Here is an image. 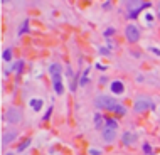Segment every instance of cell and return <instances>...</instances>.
Here are the masks:
<instances>
[{
	"label": "cell",
	"instance_id": "6da1fadb",
	"mask_svg": "<svg viewBox=\"0 0 160 155\" xmlns=\"http://www.w3.org/2000/svg\"><path fill=\"white\" fill-rule=\"evenodd\" d=\"M51 74H52V83H54L56 93L62 94L64 88H62V81H61V66L59 64H52V66H51Z\"/></svg>",
	"mask_w": 160,
	"mask_h": 155
},
{
	"label": "cell",
	"instance_id": "7a4b0ae2",
	"mask_svg": "<svg viewBox=\"0 0 160 155\" xmlns=\"http://www.w3.org/2000/svg\"><path fill=\"white\" fill-rule=\"evenodd\" d=\"M116 127H118V123H116L115 120H108L106 121V127L103 128V138H105V142H113L115 140Z\"/></svg>",
	"mask_w": 160,
	"mask_h": 155
},
{
	"label": "cell",
	"instance_id": "3957f363",
	"mask_svg": "<svg viewBox=\"0 0 160 155\" xmlns=\"http://www.w3.org/2000/svg\"><path fill=\"white\" fill-rule=\"evenodd\" d=\"M96 106L106 108V110H113V108L116 106V103H115V100L110 98V96H100V98L96 100Z\"/></svg>",
	"mask_w": 160,
	"mask_h": 155
},
{
	"label": "cell",
	"instance_id": "277c9868",
	"mask_svg": "<svg viewBox=\"0 0 160 155\" xmlns=\"http://www.w3.org/2000/svg\"><path fill=\"white\" fill-rule=\"evenodd\" d=\"M125 35H127L128 42H137L138 40V37H140V30H138V27L135 25H127V29H125Z\"/></svg>",
	"mask_w": 160,
	"mask_h": 155
},
{
	"label": "cell",
	"instance_id": "5b68a950",
	"mask_svg": "<svg viewBox=\"0 0 160 155\" xmlns=\"http://www.w3.org/2000/svg\"><path fill=\"white\" fill-rule=\"evenodd\" d=\"M7 120L12 121V123H19L20 121V111L15 110V108H10V110L7 111Z\"/></svg>",
	"mask_w": 160,
	"mask_h": 155
},
{
	"label": "cell",
	"instance_id": "8992f818",
	"mask_svg": "<svg viewBox=\"0 0 160 155\" xmlns=\"http://www.w3.org/2000/svg\"><path fill=\"white\" fill-rule=\"evenodd\" d=\"M148 106H150V101H147V100L138 98V100L135 101V110H137V111H143V110H147Z\"/></svg>",
	"mask_w": 160,
	"mask_h": 155
},
{
	"label": "cell",
	"instance_id": "52a82bcc",
	"mask_svg": "<svg viewBox=\"0 0 160 155\" xmlns=\"http://www.w3.org/2000/svg\"><path fill=\"white\" fill-rule=\"evenodd\" d=\"M111 91L116 94L123 93V83H120V81H115L113 84H111Z\"/></svg>",
	"mask_w": 160,
	"mask_h": 155
},
{
	"label": "cell",
	"instance_id": "ba28073f",
	"mask_svg": "<svg viewBox=\"0 0 160 155\" xmlns=\"http://www.w3.org/2000/svg\"><path fill=\"white\" fill-rule=\"evenodd\" d=\"M13 138H15V133H5L4 137H2V143H4V145H7V143H10Z\"/></svg>",
	"mask_w": 160,
	"mask_h": 155
},
{
	"label": "cell",
	"instance_id": "9c48e42d",
	"mask_svg": "<svg viewBox=\"0 0 160 155\" xmlns=\"http://www.w3.org/2000/svg\"><path fill=\"white\" fill-rule=\"evenodd\" d=\"M30 106H32L35 111H39L40 106H42V100H32L30 101Z\"/></svg>",
	"mask_w": 160,
	"mask_h": 155
},
{
	"label": "cell",
	"instance_id": "30bf717a",
	"mask_svg": "<svg viewBox=\"0 0 160 155\" xmlns=\"http://www.w3.org/2000/svg\"><path fill=\"white\" fill-rule=\"evenodd\" d=\"M4 59H5V61H10V59H12V52H10V49L4 51Z\"/></svg>",
	"mask_w": 160,
	"mask_h": 155
},
{
	"label": "cell",
	"instance_id": "8fae6325",
	"mask_svg": "<svg viewBox=\"0 0 160 155\" xmlns=\"http://www.w3.org/2000/svg\"><path fill=\"white\" fill-rule=\"evenodd\" d=\"M132 138H133V137H132V135H130V133H125V135H123V142H125L127 145H128V143H132V142H130V140H132Z\"/></svg>",
	"mask_w": 160,
	"mask_h": 155
},
{
	"label": "cell",
	"instance_id": "7c38bea8",
	"mask_svg": "<svg viewBox=\"0 0 160 155\" xmlns=\"http://www.w3.org/2000/svg\"><path fill=\"white\" fill-rule=\"evenodd\" d=\"M29 145H30V140H25L22 145H19V152H22V150H24V148H27Z\"/></svg>",
	"mask_w": 160,
	"mask_h": 155
},
{
	"label": "cell",
	"instance_id": "4fadbf2b",
	"mask_svg": "<svg viewBox=\"0 0 160 155\" xmlns=\"http://www.w3.org/2000/svg\"><path fill=\"white\" fill-rule=\"evenodd\" d=\"M113 111H116V113H120V115H125V110H123L120 105H116V106L113 108Z\"/></svg>",
	"mask_w": 160,
	"mask_h": 155
},
{
	"label": "cell",
	"instance_id": "5bb4252c",
	"mask_svg": "<svg viewBox=\"0 0 160 155\" xmlns=\"http://www.w3.org/2000/svg\"><path fill=\"white\" fill-rule=\"evenodd\" d=\"M25 30H27V20L24 22V27H22V30H20V32H25Z\"/></svg>",
	"mask_w": 160,
	"mask_h": 155
},
{
	"label": "cell",
	"instance_id": "9a60e30c",
	"mask_svg": "<svg viewBox=\"0 0 160 155\" xmlns=\"http://www.w3.org/2000/svg\"><path fill=\"white\" fill-rule=\"evenodd\" d=\"M91 155H100V152L98 150H91Z\"/></svg>",
	"mask_w": 160,
	"mask_h": 155
},
{
	"label": "cell",
	"instance_id": "2e32d148",
	"mask_svg": "<svg viewBox=\"0 0 160 155\" xmlns=\"http://www.w3.org/2000/svg\"><path fill=\"white\" fill-rule=\"evenodd\" d=\"M159 17H160V8H159Z\"/></svg>",
	"mask_w": 160,
	"mask_h": 155
},
{
	"label": "cell",
	"instance_id": "e0dca14e",
	"mask_svg": "<svg viewBox=\"0 0 160 155\" xmlns=\"http://www.w3.org/2000/svg\"><path fill=\"white\" fill-rule=\"evenodd\" d=\"M2 2H4V4H5V2H7V0H2Z\"/></svg>",
	"mask_w": 160,
	"mask_h": 155
},
{
	"label": "cell",
	"instance_id": "ac0fdd59",
	"mask_svg": "<svg viewBox=\"0 0 160 155\" xmlns=\"http://www.w3.org/2000/svg\"><path fill=\"white\" fill-rule=\"evenodd\" d=\"M8 155H12V154H8Z\"/></svg>",
	"mask_w": 160,
	"mask_h": 155
}]
</instances>
